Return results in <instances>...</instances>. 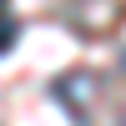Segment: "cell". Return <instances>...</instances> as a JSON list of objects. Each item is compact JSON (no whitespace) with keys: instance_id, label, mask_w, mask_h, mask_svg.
Returning a JSON list of instances; mask_svg holds the SVG:
<instances>
[{"instance_id":"3957f363","label":"cell","mask_w":126,"mask_h":126,"mask_svg":"<svg viewBox=\"0 0 126 126\" xmlns=\"http://www.w3.org/2000/svg\"><path fill=\"white\" fill-rule=\"evenodd\" d=\"M15 35H20V20H15V15H0V56L15 46Z\"/></svg>"},{"instance_id":"5b68a950","label":"cell","mask_w":126,"mask_h":126,"mask_svg":"<svg viewBox=\"0 0 126 126\" xmlns=\"http://www.w3.org/2000/svg\"><path fill=\"white\" fill-rule=\"evenodd\" d=\"M0 15H5V0H0Z\"/></svg>"},{"instance_id":"8992f818","label":"cell","mask_w":126,"mask_h":126,"mask_svg":"<svg viewBox=\"0 0 126 126\" xmlns=\"http://www.w3.org/2000/svg\"><path fill=\"white\" fill-rule=\"evenodd\" d=\"M121 126H126V121H121Z\"/></svg>"},{"instance_id":"7a4b0ae2","label":"cell","mask_w":126,"mask_h":126,"mask_svg":"<svg viewBox=\"0 0 126 126\" xmlns=\"http://www.w3.org/2000/svg\"><path fill=\"white\" fill-rule=\"evenodd\" d=\"M50 96H56L76 121H86V116H91V106L101 101V76H96V71H66V76L50 86Z\"/></svg>"},{"instance_id":"277c9868","label":"cell","mask_w":126,"mask_h":126,"mask_svg":"<svg viewBox=\"0 0 126 126\" xmlns=\"http://www.w3.org/2000/svg\"><path fill=\"white\" fill-rule=\"evenodd\" d=\"M121 76H126V50H121Z\"/></svg>"},{"instance_id":"6da1fadb","label":"cell","mask_w":126,"mask_h":126,"mask_svg":"<svg viewBox=\"0 0 126 126\" xmlns=\"http://www.w3.org/2000/svg\"><path fill=\"white\" fill-rule=\"evenodd\" d=\"M61 20H66L76 35L86 40H101L126 20V0H66L61 5Z\"/></svg>"}]
</instances>
